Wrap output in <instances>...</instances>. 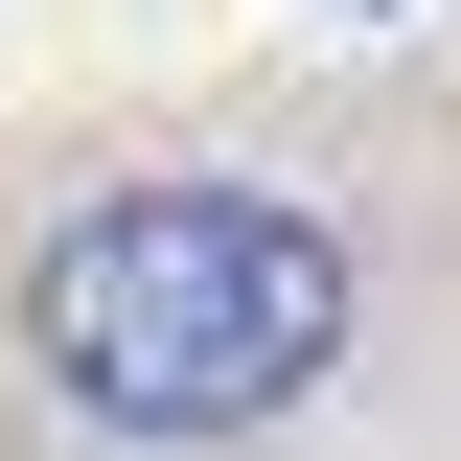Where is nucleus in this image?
<instances>
[{
  "instance_id": "obj_1",
  "label": "nucleus",
  "mask_w": 461,
  "mask_h": 461,
  "mask_svg": "<svg viewBox=\"0 0 461 461\" xmlns=\"http://www.w3.org/2000/svg\"><path fill=\"white\" fill-rule=\"evenodd\" d=\"M23 346L93 438H254L346 369V230L300 185H230V162L93 185L23 254Z\"/></svg>"
}]
</instances>
